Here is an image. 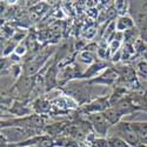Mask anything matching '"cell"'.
I'll list each match as a JSON object with an SVG mask.
<instances>
[{"mask_svg": "<svg viewBox=\"0 0 147 147\" xmlns=\"http://www.w3.org/2000/svg\"><path fill=\"white\" fill-rule=\"evenodd\" d=\"M34 137V132L19 126H11L1 128V139L5 142H17L20 144L27 139Z\"/></svg>", "mask_w": 147, "mask_h": 147, "instance_id": "cell-1", "label": "cell"}, {"mask_svg": "<svg viewBox=\"0 0 147 147\" xmlns=\"http://www.w3.org/2000/svg\"><path fill=\"white\" fill-rule=\"evenodd\" d=\"M115 136L124 139L131 147H138L140 145V139L136 129L131 124H117Z\"/></svg>", "mask_w": 147, "mask_h": 147, "instance_id": "cell-2", "label": "cell"}, {"mask_svg": "<svg viewBox=\"0 0 147 147\" xmlns=\"http://www.w3.org/2000/svg\"><path fill=\"white\" fill-rule=\"evenodd\" d=\"M88 119H90V122H91L94 132L96 133V136L105 138L107 136L109 128L112 127V125L109 124V121L106 119L104 113H101V112L100 113H92Z\"/></svg>", "mask_w": 147, "mask_h": 147, "instance_id": "cell-3", "label": "cell"}, {"mask_svg": "<svg viewBox=\"0 0 147 147\" xmlns=\"http://www.w3.org/2000/svg\"><path fill=\"white\" fill-rule=\"evenodd\" d=\"M115 26L118 32L125 33L126 31H129L136 27V21L129 16H119L115 20Z\"/></svg>", "mask_w": 147, "mask_h": 147, "instance_id": "cell-4", "label": "cell"}, {"mask_svg": "<svg viewBox=\"0 0 147 147\" xmlns=\"http://www.w3.org/2000/svg\"><path fill=\"white\" fill-rule=\"evenodd\" d=\"M106 67V64L102 63V61H95L94 64H92L86 71H85L82 74H81V78H86V77H94L96 73H99L101 69H104Z\"/></svg>", "mask_w": 147, "mask_h": 147, "instance_id": "cell-5", "label": "cell"}, {"mask_svg": "<svg viewBox=\"0 0 147 147\" xmlns=\"http://www.w3.org/2000/svg\"><path fill=\"white\" fill-rule=\"evenodd\" d=\"M118 77V73L115 71H113L112 68H108L102 76H100L99 78H96L94 80V82H101V84H112Z\"/></svg>", "mask_w": 147, "mask_h": 147, "instance_id": "cell-6", "label": "cell"}, {"mask_svg": "<svg viewBox=\"0 0 147 147\" xmlns=\"http://www.w3.org/2000/svg\"><path fill=\"white\" fill-rule=\"evenodd\" d=\"M140 38V31H138V28H132L129 31H126L124 33V44H129V45H134L136 41Z\"/></svg>", "mask_w": 147, "mask_h": 147, "instance_id": "cell-7", "label": "cell"}, {"mask_svg": "<svg viewBox=\"0 0 147 147\" xmlns=\"http://www.w3.org/2000/svg\"><path fill=\"white\" fill-rule=\"evenodd\" d=\"M107 140H108V147H131L124 139H121L117 136L108 137Z\"/></svg>", "mask_w": 147, "mask_h": 147, "instance_id": "cell-8", "label": "cell"}, {"mask_svg": "<svg viewBox=\"0 0 147 147\" xmlns=\"http://www.w3.org/2000/svg\"><path fill=\"white\" fill-rule=\"evenodd\" d=\"M113 6H114V11L117 12V13H119L120 16H126L125 13L128 11L129 3L128 1H120V0H118V1H114Z\"/></svg>", "mask_w": 147, "mask_h": 147, "instance_id": "cell-9", "label": "cell"}, {"mask_svg": "<svg viewBox=\"0 0 147 147\" xmlns=\"http://www.w3.org/2000/svg\"><path fill=\"white\" fill-rule=\"evenodd\" d=\"M133 46H134V50H136L137 54H142L144 55L147 52V41H145L142 38H139Z\"/></svg>", "mask_w": 147, "mask_h": 147, "instance_id": "cell-10", "label": "cell"}, {"mask_svg": "<svg viewBox=\"0 0 147 147\" xmlns=\"http://www.w3.org/2000/svg\"><path fill=\"white\" fill-rule=\"evenodd\" d=\"M80 60L85 64H94L95 63V55L94 53L92 52H88V51H82L80 53Z\"/></svg>", "mask_w": 147, "mask_h": 147, "instance_id": "cell-11", "label": "cell"}, {"mask_svg": "<svg viewBox=\"0 0 147 147\" xmlns=\"http://www.w3.org/2000/svg\"><path fill=\"white\" fill-rule=\"evenodd\" d=\"M122 45H124V44H122L121 41H119V40H112L111 42L108 44V50H109V52H111V57H112L114 53H117L118 51L121 50Z\"/></svg>", "mask_w": 147, "mask_h": 147, "instance_id": "cell-12", "label": "cell"}, {"mask_svg": "<svg viewBox=\"0 0 147 147\" xmlns=\"http://www.w3.org/2000/svg\"><path fill=\"white\" fill-rule=\"evenodd\" d=\"M90 145L92 147H108V140H107V138L95 137V139Z\"/></svg>", "mask_w": 147, "mask_h": 147, "instance_id": "cell-13", "label": "cell"}, {"mask_svg": "<svg viewBox=\"0 0 147 147\" xmlns=\"http://www.w3.org/2000/svg\"><path fill=\"white\" fill-rule=\"evenodd\" d=\"M137 73L140 77H144L145 79H147V63L145 60L138 63V65H137Z\"/></svg>", "mask_w": 147, "mask_h": 147, "instance_id": "cell-14", "label": "cell"}, {"mask_svg": "<svg viewBox=\"0 0 147 147\" xmlns=\"http://www.w3.org/2000/svg\"><path fill=\"white\" fill-rule=\"evenodd\" d=\"M27 46L25 45V44H18L17 45V47H16V51H14V53L16 54H18L19 57H22V55H25L26 54V52H27Z\"/></svg>", "mask_w": 147, "mask_h": 147, "instance_id": "cell-15", "label": "cell"}, {"mask_svg": "<svg viewBox=\"0 0 147 147\" xmlns=\"http://www.w3.org/2000/svg\"><path fill=\"white\" fill-rule=\"evenodd\" d=\"M111 59H112V61L113 63H119L120 60H122V54H121V50L120 51H118L117 53H114L112 57H111Z\"/></svg>", "mask_w": 147, "mask_h": 147, "instance_id": "cell-16", "label": "cell"}, {"mask_svg": "<svg viewBox=\"0 0 147 147\" xmlns=\"http://www.w3.org/2000/svg\"><path fill=\"white\" fill-rule=\"evenodd\" d=\"M20 59H21V57H19V55L16 54V53H13V54L9 55V61H11L12 64H18L19 61H20Z\"/></svg>", "mask_w": 147, "mask_h": 147, "instance_id": "cell-17", "label": "cell"}, {"mask_svg": "<svg viewBox=\"0 0 147 147\" xmlns=\"http://www.w3.org/2000/svg\"><path fill=\"white\" fill-rule=\"evenodd\" d=\"M88 31L90 32H88V34H86V36H87V39H92L94 36V34H95V30L94 28H90Z\"/></svg>", "mask_w": 147, "mask_h": 147, "instance_id": "cell-18", "label": "cell"}, {"mask_svg": "<svg viewBox=\"0 0 147 147\" xmlns=\"http://www.w3.org/2000/svg\"><path fill=\"white\" fill-rule=\"evenodd\" d=\"M144 102L147 106V91H145V93H144Z\"/></svg>", "mask_w": 147, "mask_h": 147, "instance_id": "cell-19", "label": "cell"}, {"mask_svg": "<svg viewBox=\"0 0 147 147\" xmlns=\"http://www.w3.org/2000/svg\"><path fill=\"white\" fill-rule=\"evenodd\" d=\"M144 60H145V61H146V63H147V52H146V53L144 54Z\"/></svg>", "mask_w": 147, "mask_h": 147, "instance_id": "cell-20", "label": "cell"}]
</instances>
